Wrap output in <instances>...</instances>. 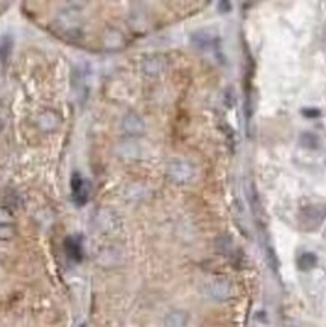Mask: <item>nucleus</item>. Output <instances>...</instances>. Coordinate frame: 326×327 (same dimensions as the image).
<instances>
[{
  "label": "nucleus",
  "mask_w": 326,
  "mask_h": 327,
  "mask_svg": "<svg viewBox=\"0 0 326 327\" xmlns=\"http://www.w3.org/2000/svg\"><path fill=\"white\" fill-rule=\"evenodd\" d=\"M166 174H168L171 181H174L177 184H187L192 181L195 170L189 163H186L183 160H174L168 164Z\"/></svg>",
  "instance_id": "obj_1"
},
{
  "label": "nucleus",
  "mask_w": 326,
  "mask_h": 327,
  "mask_svg": "<svg viewBox=\"0 0 326 327\" xmlns=\"http://www.w3.org/2000/svg\"><path fill=\"white\" fill-rule=\"evenodd\" d=\"M207 294L216 302H227L233 297L234 288L233 284L227 279H216L207 285Z\"/></svg>",
  "instance_id": "obj_2"
},
{
  "label": "nucleus",
  "mask_w": 326,
  "mask_h": 327,
  "mask_svg": "<svg viewBox=\"0 0 326 327\" xmlns=\"http://www.w3.org/2000/svg\"><path fill=\"white\" fill-rule=\"evenodd\" d=\"M70 188H71V198H73V202L77 205V206H83L88 199H89V184L85 181V178L74 172L71 180H70Z\"/></svg>",
  "instance_id": "obj_3"
},
{
  "label": "nucleus",
  "mask_w": 326,
  "mask_h": 327,
  "mask_svg": "<svg viewBox=\"0 0 326 327\" xmlns=\"http://www.w3.org/2000/svg\"><path fill=\"white\" fill-rule=\"evenodd\" d=\"M302 219L305 226L317 228L326 219V205H309L302 210Z\"/></svg>",
  "instance_id": "obj_4"
},
{
  "label": "nucleus",
  "mask_w": 326,
  "mask_h": 327,
  "mask_svg": "<svg viewBox=\"0 0 326 327\" xmlns=\"http://www.w3.org/2000/svg\"><path fill=\"white\" fill-rule=\"evenodd\" d=\"M168 66V60L163 56H148L142 60V72L150 76V77H157L160 76Z\"/></svg>",
  "instance_id": "obj_5"
},
{
  "label": "nucleus",
  "mask_w": 326,
  "mask_h": 327,
  "mask_svg": "<svg viewBox=\"0 0 326 327\" xmlns=\"http://www.w3.org/2000/svg\"><path fill=\"white\" fill-rule=\"evenodd\" d=\"M190 41H192V44H193L196 48L210 50V48L216 47V44H217V36H216L214 34L207 32V30H199V32H195V34L190 36Z\"/></svg>",
  "instance_id": "obj_6"
},
{
  "label": "nucleus",
  "mask_w": 326,
  "mask_h": 327,
  "mask_svg": "<svg viewBox=\"0 0 326 327\" xmlns=\"http://www.w3.org/2000/svg\"><path fill=\"white\" fill-rule=\"evenodd\" d=\"M123 128L130 134V136H142L145 132V124L138 115H127L123 121Z\"/></svg>",
  "instance_id": "obj_7"
},
{
  "label": "nucleus",
  "mask_w": 326,
  "mask_h": 327,
  "mask_svg": "<svg viewBox=\"0 0 326 327\" xmlns=\"http://www.w3.org/2000/svg\"><path fill=\"white\" fill-rule=\"evenodd\" d=\"M165 327H187L189 314L186 310H172L165 316Z\"/></svg>",
  "instance_id": "obj_8"
},
{
  "label": "nucleus",
  "mask_w": 326,
  "mask_h": 327,
  "mask_svg": "<svg viewBox=\"0 0 326 327\" xmlns=\"http://www.w3.org/2000/svg\"><path fill=\"white\" fill-rule=\"evenodd\" d=\"M65 249H67L68 258H71L73 261H80L83 258V249H82V243L79 238L68 237L65 242Z\"/></svg>",
  "instance_id": "obj_9"
},
{
  "label": "nucleus",
  "mask_w": 326,
  "mask_h": 327,
  "mask_svg": "<svg viewBox=\"0 0 326 327\" xmlns=\"http://www.w3.org/2000/svg\"><path fill=\"white\" fill-rule=\"evenodd\" d=\"M317 267V256L311 252H306L299 256L297 260V268L300 272H311L312 268Z\"/></svg>",
  "instance_id": "obj_10"
},
{
  "label": "nucleus",
  "mask_w": 326,
  "mask_h": 327,
  "mask_svg": "<svg viewBox=\"0 0 326 327\" xmlns=\"http://www.w3.org/2000/svg\"><path fill=\"white\" fill-rule=\"evenodd\" d=\"M299 140H300V145H302L303 148H306V150L314 151V150H318V148H320V139H318V136H315L314 133H302Z\"/></svg>",
  "instance_id": "obj_11"
},
{
  "label": "nucleus",
  "mask_w": 326,
  "mask_h": 327,
  "mask_svg": "<svg viewBox=\"0 0 326 327\" xmlns=\"http://www.w3.org/2000/svg\"><path fill=\"white\" fill-rule=\"evenodd\" d=\"M58 118H59V116H58L55 112H50V110H47L46 114H43L41 118H40V122H41L43 130H53V128L58 126Z\"/></svg>",
  "instance_id": "obj_12"
},
{
  "label": "nucleus",
  "mask_w": 326,
  "mask_h": 327,
  "mask_svg": "<svg viewBox=\"0 0 326 327\" xmlns=\"http://www.w3.org/2000/svg\"><path fill=\"white\" fill-rule=\"evenodd\" d=\"M300 114L308 120H317L321 116V112L318 110V108H302Z\"/></svg>",
  "instance_id": "obj_13"
},
{
  "label": "nucleus",
  "mask_w": 326,
  "mask_h": 327,
  "mask_svg": "<svg viewBox=\"0 0 326 327\" xmlns=\"http://www.w3.org/2000/svg\"><path fill=\"white\" fill-rule=\"evenodd\" d=\"M11 222V212L5 208H0V225H7Z\"/></svg>",
  "instance_id": "obj_14"
},
{
  "label": "nucleus",
  "mask_w": 326,
  "mask_h": 327,
  "mask_svg": "<svg viewBox=\"0 0 326 327\" xmlns=\"http://www.w3.org/2000/svg\"><path fill=\"white\" fill-rule=\"evenodd\" d=\"M231 10H233V5L230 2H219V4H217V11H219L221 14H228V12H231Z\"/></svg>",
  "instance_id": "obj_15"
},
{
  "label": "nucleus",
  "mask_w": 326,
  "mask_h": 327,
  "mask_svg": "<svg viewBox=\"0 0 326 327\" xmlns=\"http://www.w3.org/2000/svg\"><path fill=\"white\" fill-rule=\"evenodd\" d=\"M11 234H13V232H11L8 228H5L4 225H0V238H8Z\"/></svg>",
  "instance_id": "obj_16"
},
{
  "label": "nucleus",
  "mask_w": 326,
  "mask_h": 327,
  "mask_svg": "<svg viewBox=\"0 0 326 327\" xmlns=\"http://www.w3.org/2000/svg\"><path fill=\"white\" fill-rule=\"evenodd\" d=\"M0 127H2V122H0Z\"/></svg>",
  "instance_id": "obj_17"
}]
</instances>
